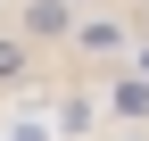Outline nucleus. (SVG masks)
<instances>
[{
	"instance_id": "nucleus-1",
	"label": "nucleus",
	"mask_w": 149,
	"mask_h": 141,
	"mask_svg": "<svg viewBox=\"0 0 149 141\" xmlns=\"http://www.w3.org/2000/svg\"><path fill=\"white\" fill-rule=\"evenodd\" d=\"M141 42V17H74V50H83V58H124V50Z\"/></svg>"
},
{
	"instance_id": "nucleus-5",
	"label": "nucleus",
	"mask_w": 149,
	"mask_h": 141,
	"mask_svg": "<svg viewBox=\"0 0 149 141\" xmlns=\"http://www.w3.org/2000/svg\"><path fill=\"white\" fill-rule=\"evenodd\" d=\"M133 75L149 83V33H141V42H133Z\"/></svg>"
},
{
	"instance_id": "nucleus-3",
	"label": "nucleus",
	"mask_w": 149,
	"mask_h": 141,
	"mask_svg": "<svg viewBox=\"0 0 149 141\" xmlns=\"http://www.w3.org/2000/svg\"><path fill=\"white\" fill-rule=\"evenodd\" d=\"M25 75H33V42H25V33L8 25V33H0V91H17Z\"/></svg>"
},
{
	"instance_id": "nucleus-7",
	"label": "nucleus",
	"mask_w": 149,
	"mask_h": 141,
	"mask_svg": "<svg viewBox=\"0 0 149 141\" xmlns=\"http://www.w3.org/2000/svg\"><path fill=\"white\" fill-rule=\"evenodd\" d=\"M141 141H149V133H141Z\"/></svg>"
},
{
	"instance_id": "nucleus-6",
	"label": "nucleus",
	"mask_w": 149,
	"mask_h": 141,
	"mask_svg": "<svg viewBox=\"0 0 149 141\" xmlns=\"http://www.w3.org/2000/svg\"><path fill=\"white\" fill-rule=\"evenodd\" d=\"M66 8H74V17H91V8H100V0H66Z\"/></svg>"
},
{
	"instance_id": "nucleus-2",
	"label": "nucleus",
	"mask_w": 149,
	"mask_h": 141,
	"mask_svg": "<svg viewBox=\"0 0 149 141\" xmlns=\"http://www.w3.org/2000/svg\"><path fill=\"white\" fill-rule=\"evenodd\" d=\"M8 25L25 33L33 50H42V42H74V8H66V0H17Z\"/></svg>"
},
{
	"instance_id": "nucleus-4",
	"label": "nucleus",
	"mask_w": 149,
	"mask_h": 141,
	"mask_svg": "<svg viewBox=\"0 0 149 141\" xmlns=\"http://www.w3.org/2000/svg\"><path fill=\"white\" fill-rule=\"evenodd\" d=\"M108 91H116V108H124V116H149V83H141V75H116Z\"/></svg>"
}]
</instances>
